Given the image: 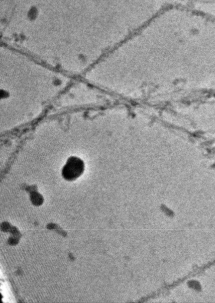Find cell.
I'll use <instances>...</instances> for the list:
<instances>
[{
    "label": "cell",
    "instance_id": "obj_1",
    "mask_svg": "<svg viewBox=\"0 0 215 303\" xmlns=\"http://www.w3.org/2000/svg\"><path fill=\"white\" fill-rule=\"evenodd\" d=\"M84 169V163L81 159L71 156L62 168V177L66 181H75L83 174Z\"/></svg>",
    "mask_w": 215,
    "mask_h": 303
}]
</instances>
